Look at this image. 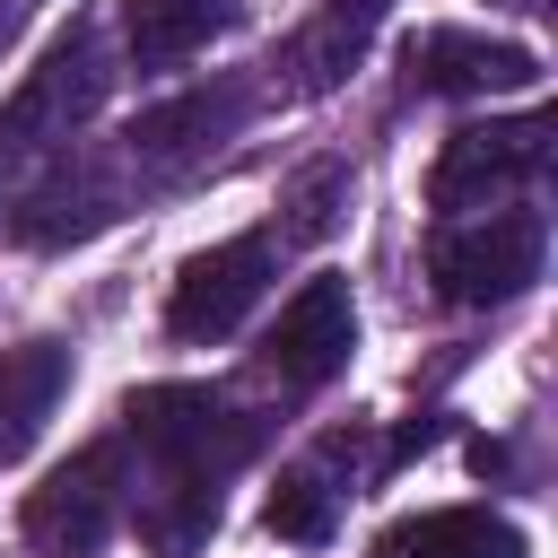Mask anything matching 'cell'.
<instances>
[{"mask_svg": "<svg viewBox=\"0 0 558 558\" xmlns=\"http://www.w3.org/2000/svg\"><path fill=\"white\" fill-rule=\"evenodd\" d=\"M122 436L148 462L140 497V541L148 558H192L218 532V480L262 445V418L227 410L209 384H148L122 401Z\"/></svg>", "mask_w": 558, "mask_h": 558, "instance_id": "1", "label": "cell"}, {"mask_svg": "<svg viewBox=\"0 0 558 558\" xmlns=\"http://www.w3.org/2000/svg\"><path fill=\"white\" fill-rule=\"evenodd\" d=\"M541 253H549L541 209H488V218H453L427 244V279L445 305H506L541 279Z\"/></svg>", "mask_w": 558, "mask_h": 558, "instance_id": "2", "label": "cell"}, {"mask_svg": "<svg viewBox=\"0 0 558 558\" xmlns=\"http://www.w3.org/2000/svg\"><path fill=\"white\" fill-rule=\"evenodd\" d=\"M105 87H113V70L96 61V26L52 35V52H44V61L17 78V96L0 105V166H9V157H26V148L70 140V131L105 105Z\"/></svg>", "mask_w": 558, "mask_h": 558, "instance_id": "3", "label": "cell"}, {"mask_svg": "<svg viewBox=\"0 0 558 558\" xmlns=\"http://www.w3.org/2000/svg\"><path fill=\"white\" fill-rule=\"evenodd\" d=\"M122 523V453L113 445H87L70 453L61 471H44V488H26V549L35 558H96Z\"/></svg>", "mask_w": 558, "mask_h": 558, "instance_id": "4", "label": "cell"}, {"mask_svg": "<svg viewBox=\"0 0 558 558\" xmlns=\"http://www.w3.org/2000/svg\"><path fill=\"white\" fill-rule=\"evenodd\" d=\"M270 270H279V227H244V235H227V244L192 253V262L174 270L166 331H174V340H227V331L262 305Z\"/></svg>", "mask_w": 558, "mask_h": 558, "instance_id": "5", "label": "cell"}, {"mask_svg": "<svg viewBox=\"0 0 558 558\" xmlns=\"http://www.w3.org/2000/svg\"><path fill=\"white\" fill-rule=\"evenodd\" d=\"M541 166H549V122L541 113H523V122H462L436 148V166H427V201L436 209H488L497 192L532 183Z\"/></svg>", "mask_w": 558, "mask_h": 558, "instance_id": "6", "label": "cell"}, {"mask_svg": "<svg viewBox=\"0 0 558 558\" xmlns=\"http://www.w3.org/2000/svg\"><path fill=\"white\" fill-rule=\"evenodd\" d=\"M349 349H357V296H349L340 270H314V279L279 305V323H270V340H262V375H279L288 392H323V384L349 366Z\"/></svg>", "mask_w": 558, "mask_h": 558, "instance_id": "7", "label": "cell"}, {"mask_svg": "<svg viewBox=\"0 0 558 558\" xmlns=\"http://www.w3.org/2000/svg\"><path fill=\"white\" fill-rule=\"evenodd\" d=\"M401 78L418 96H506V87H541V52L471 26H427L401 44Z\"/></svg>", "mask_w": 558, "mask_h": 558, "instance_id": "8", "label": "cell"}, {"mask_svg": "<svg viewBox=\"0 0 558 558\" xmlns=\"http://www.w3.org/2000/svg\"><path fill=\"white\" fill-rule=\"evenodd\" d=\"M244 113H253V78H244V70L192 78V87H174L166 105H148V113L131 122V157H148V166H192V157L227 148V140L244 131Z\"/></svg>", "mask_w": 558, "mask_h": 558, "instance_id": "9", "label": "cell"}, {"mask_svg": "<svg viewBox=\"0 0 558 558\" xmlns=\"http://www.w3.org/2000/svg\"><path fill=\"white\" fill-rule=\"evenodd\" d=\"M375 558H523V523L488 506H427L375 532Z\"/></svg>", "mask_w": 558, "mask_h": 558, "instance_id": "10", "label": "cell"}, {"mask_svg": "<svg viewBox=\"0 0 558 558\" xmlns=\"http://www.w3.org/2000/svg\"><path fill=\"white\" fill-rule=\"evenodd\" d=\"M235 17H244V0H122V44L140 70H174V61L209 52Z\"/></svg>", "mask_w": 558, "mask_h": 558, "instance_id": "11", "label": "cell"}, {"mask_svg": "<svg viewBox=\"0 0 558 558\" xmlns=\"http://www.w3.org/2000/svg\"><path fill=\"white\" fill-rule=\"evenodd\" d=\"M105 218H113V192H105L87 166H61V174H44V183L9 209V235H17V244H35V253H61V244L96 235Z\"/></svg>", "mask_w": 558, "mask_h": 558, "instance_id": "12", "label": "cell"}, {"mask_svg": "<svg viewBox=\"0 0 558 558\" xmlns=\"http://www.w3.org/2000/svg\"><path fill=\"white\" fill-rule=\"evenodd\" d=\"M61 392H70V349H61V340L0 349V462L35 445V427L52 418Z\"/></svg>", "mask_w": 558, "mask_h": 558, "instance_id": "13", "label": "cell"}, {"mask_svg": "<svg viewBox=\"0 0 558 558\" xmlns=\"http://www.w3.org/2000/svg\"><path fill=\"white\" fill-rule=\"evenodd\" d=\"M375 17H384V0H323V17L288 44V70H296V87L305 96H323L357 52H366V35H375Z\"/></svg>", "mask_w": 558, "mask_h": 558, "instance_id": "14", "label": "cell"}, {"mask_svg": "<svg viewBox=\"0 0 558 558\" xmlns=\"http://www.w3.org/2000/svg\"><path fill=\"white\" fill-rule=\"evenodd\" d=\"M262 523H270L279 541H296V549L331 541V523H340V488L323 480V462H296V471H279V488H270Z\"/></svg>", "mask_w": 558, "mask_h": 558, "instance_id": "15", "label": "cell"}, {"mask_svg": "<svg viewBox=\"0 0 558 558\" xmlns=\"http://www.w3.org/2000/svg\"><path fill=\"white\" fill-rule=\"evenodd\" d=\"M26 17H35V0H0V44H9V35L26 26Z\"/></svg>", "mask_w": 558, "mask_h": 558, "instance_id": "16", "label": "cell"}, {"mask_svg": "<svg viewBox=\"0 0 558 558\" xmlns=\"http://www.w3.org/2000/svg\"><path fill=\"white\" fill-rule=\"evenodd\" d=\"M514 9H541V0H514Z\"/></svg>", "mask_w": 558, "mask_h": 558, "instance_id": "17", "label": "cell"}]
</instances>
